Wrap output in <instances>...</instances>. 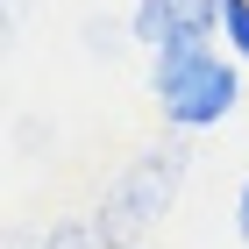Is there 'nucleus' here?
Instances as JSON below:
<instances>
[{"label":"nucleus","instance_id":"nucleus-6","mask_svg":"<svg viewBox=\"0 0 249 249\" xmlns=\"http://www.w3.org/2000/svg\"><path fill=\"white\" fill-rule=\"evenodd\" d=\"M86 50H93V57H114L121 43H114V29H107V21H86Z\"/></svg>","mask_w":249,"mask_h":249},{"label":"nucleus","instance_id":"nucleus-3","mask_svg":"<svg viewBox=\"0 0 249 249\" xmlns=\"http://www.w3.org/2000/svg\"><path fill=\"white\" fill-rule=\"evenodd\" d=\"M128 36L142 43L150 57H192V50H213V36L192 21V7H185V0H135Z\"/></svg>","mask_w":249,"mask_h":249},{"label":"nucleus","instance_id":"nucleus-5","mask_svg":"<svg viewBox=\"0 0 249 249\" xmlns=\"http://www.w3.org/2000/svg\"><path fill=\"white\" fill-rule=\"evenodd\" d=\"M43 249H100V235H93V228H50Z\"/></svg>","mask_w":249,"mask_h":249},{"label":"nucleus","instance_id":"nucleus-4","mask_svg":"<svg viewBox=\"0 0 249 249\" xmlns=\"http://www.w3.org/2000/svg\"><path fill=\"white\" fill-rule=\"evenodd\" d=\"M221 43L249 64V0H221Z\"/></svg>","mask_w":249,"mask_h":249},{"label":"nucleus","instance_id":"nucleus-2","mask_svg":"<svg viewBox=\"0 0 249 249\" xmlns=\"http://www.w3.org/2000/svg\"><path fill=\"white\" fill-rule=\"evenodd\" d=\"M150 93H157V114L171 121L178 135L192 128H221L242 100V78L221 50H192V57H157L150 71Z\"/></svg>","mask_w":249,"mask_h":249},{"label":"nucleus","instance_id":"nucleus-7","mask_svg":"<svg viewBox=\"0 0 249 249\" xmlns=\"http://www.w3.org/2000/svg\"><path fill=\"white\" fill-rule=\"evenodd\" d=\"M235 235L249 242V178H242V192H235Z\"/></svg>","mask_w":249,"mask_h":249},{"label":"nucleus","instance_id":"nucleus-1","mask_svg":"<svg viewBox=\"0 0 249 249\" xmlns=\"http://www.w3.org/2000/svg\"><path fill=\"white\" fill-rule=\"evenodd\" d=\"M178 185H185V142H157V150H142L128 171H121V185L100 199V213H93L100 249H135L157 221H164V207L178 199Z\"/></svg>","mask_w":249,"mask_h":249}]
</instances>
